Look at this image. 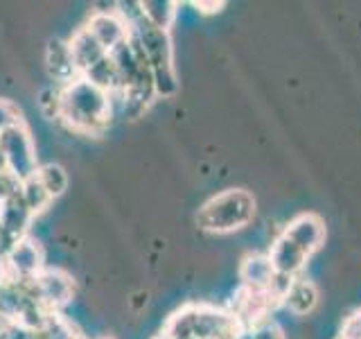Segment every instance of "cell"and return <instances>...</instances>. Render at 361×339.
<instances>
[{"mask_svg":"<svg viewBox=\"0 0 361 339\" xmlns=\"http://www.w3.org/2000/svg\"><path fill=\"white\" fill-rule=\"evenodd\" d=\"M111 93L90 84L88 79L77 77L75 82L59 88V118L68 129L82 136H102L113 118Z\"/></svg>","mask_w":361,"mask_h":339,"instance_id":"6da1fadb","label":"cell"},{"mask_svg":"<svg viewBox=\"0 0 361 339\" xmlns=\"http://www.w3.org/2000/svg\"><path fill=\"white\" fill-rule=\"evenodd\" d=\"M325 244V222L316 213H300L278 233L267 251L271 265L282 276L296 278L307 260Z\"/></svg>","mask_w":361,"mask_h":339,"instance_id":"7a4b0ae2","label":"cell"},{"mask_svg":"<svg viewBox=\"0 0 361 339\" xmlns=\"http://www.w3.org/2000/svg\"><path fill=\"white\" fill-rule=\"evenodd\" d=\"M161 333L169 339H237L246 331L228 308L185 303L169 314Z\"/></svg>","mask_w":361,"mask_h":339,"instance_id":"3957f363","label":"cell"},{"mask_svg":"<svg viewBox=\"0 0 361 339\" xmlns=\"http://www.w3.org/2000/svg\"><path fill=\"white\" fill-rule=\"evenodd\" d=\"M257 201L244 188H228L210 197L197 213L201 231L214 235H228L246 229L255 220Z\"/></svg>","mask_w":361,"mask_h":339,"instance_id":"277c9868","label":"cell"},{"mask_svg":"<svg viewBox=\"0 0 361 339\" xmlns=\"http://www.w3.org/2000/svg\"><path fill=\"white\" fill-rule=\"evenodd\" d=\"M133 37L138 39L140 48L147 56V64L154 75V88L156 97H172L178 90V75L174 66V48L169 32L154 28L142 16L133 23Z\"/></svg>","mask_w":361,"mask_h":339,"instance_id":"5b68a950","label":"cell"},{"mask_svg":"<svg viewBox=\"0 0 361 339\" xmlns=\"http://www.w3.org/2000/svg\"><path fill=\"white\" fill-rule=\"evenodd\" d=\"M0 150L5 154L7 170L18 181L37 174L39 170L37 145H34L32 131L25 127V122L14 124V127L0 133Z\"/></svg>","mask_w":361,"mask_h":339,"instance_id":"8992f818","label":"cell"},{"mask_svg":"<svg viewBox=\"0 0 361 339\" xmlns=\"http://www.w3.org/2000/svg\"><path fill=\"white\" fill-rule=\"evenodd\" d=\"M278 308H282L280 294L271 290H248L240 285L228 310L240 319L244 331H251L253 326L262 323L267 319H274V312Z\"/></svg>","mask_w":361,"mask_h":339,"instance_id":"52a82bcc","label":"cell"},{"mask_svg":"<svg viewBox=\"0 0 361 339\" xmlns=\"http://www.w3.org/2000/svg\"><path fill=\"white\" fill-rule=\"evenodd\" d=\"M37 301L48 312H61L75 297V280L63 269L45 267L30 280Z\"/></svg>","mask_w":361,"mask_h":339,"instance_id":"ba28073f","label":"cell"},{"mask_svg":"<svg viewBox=\"0 0 361 339\" xmlns=\"http://www.w3.org/2000/svg\"><path fill=\"white\" fill-rule=\"evenodd\" d=\"M291 280L293 278L278 274L267 254H248L240 265V285L248 290H271L285 299Z\"/></svg>","mask_w":361,"mask_h":339,"instance_id":"9c48e42d","label":"cell"},{"mask_svg":"<svg viewBox=\"0 0 361 339\" xmlns=\"http://www.w3.org/2000/svg\"><path fill=\"white\" fill-rule=\"evenodd\" d=\"M43 260L45 256L41 244L25 235L11 244L7 256L3 258V271L11 280H32L41 269H45Z\"/></svg>","mask_w":361,"mask_h":339,"instance_id":"30bf717a","label":"cell"},{"mask_svg":"<svg viewBox=\"0 0 361 339\" xmlns=\"http://www.w3.org/2000/svg\"><path fill=\"white\" fill-rule=\"evenodd\" d=\"M84 28L93 34L97 43L109 54L116 50L120 43H124L131 37V25L118 14V9H95L93 14L88 16Z\"/></svg>","mask_w":361,"mask_h":339,"instance_id":"8fae6325","label":"cell"},{"mask_svg":"<svg viewBox=\"0 0 361 339\" xmlns=\"http://www.w3.org/2000/svg\"><path fill=\"white\" fill-rule=\"evenodd\" d=\"M45 68H48V75L54 79V84L59 88L75 82L79 77L73 52L68 48V41H61V39H52L48 43V50H45Z\"/></svg>","mask_w":361,"mask_h":339,"instance_id":"7c38bea8","label":"cell"},{"mask_svg":"<svg viewBox=\"0 0 361 339\" xmlns=\"http://www.w3.org/2000/svg\"><path fill=\"white\" fill-rule=\"evenodd\" d=\"M319 301H321V292L316 287V282L300 274L291 280L285 299H282V308L296 316H307L319 308Z\"/></svg>","mask_w":361,"mask_h":339,"instance_id":"4fadbf2b","label":"cell"},{"mask_svg":"<svg viewBox=\"0 0 361 339\" xmlns=\"http://www.w3.org/2000/svg\"><path fill=\"white\" fill-rule=\"evenodd\" d=\"M68 48H71V52H73L79 77H82L84 73H88L97 61H102L109 54L86 28H79L73 37L68 39Z\"/></svg>","mask_w":361,"mask_h":339,"instance_id":"5bb4252c","label":"cell"},{"mask_svg":"<svg viewBox=\"0 0 361 339\" xmlns=\"http://www.w3.org/2000/svg\"><path fill=\"white\" fill-rule=\"evenodd\" d=\"M32 220H34V215L25 206V201L20 199V192L0 206V226H3V231L11 237V240L25 237Z\"/></svg>","mask_w":361,"mask_h":339,"instance_id":"9a60e30c","label":"cell"},{"mask_svg":"<svg viewBox=\"0 0 361 339\" xmlns=\"http://www.w3.org/2000/svg\"><path fill=\"white\" fill-rule=\"evenodd\" d=\"M178 7L180 5L172 3V0H145V3H140V14L154 28L169 32L178 16Z\"/></svg>","mask_w":361,"mask_h":339,"instance_id":"2e32d148","label":"cell"},{"mask_svg":"<svg viewBox=\"0 0 361 339\" xmlns=\"http://www.w3.org/2000/svg\"><path fill=\"white\" fill-rule=\"evenodd\" d=\"M84 79H88L90 84H95L97 88L106 90V93L116 95L120 90V75H118V68H116V61H113V56L106 54L104 59L97 61L93 68H90L88 73L82 75Z\"/></svg>","mask_w":361,"mask_h":339,"instance_id":"e0dca14e","label":"cell"},{"mask_svg":"<svg viewBox=\"0 0 361 339\" xmlns=\"http://www.w3.org/2000/svg\"><path fill=\"white\" fill-rule=\"evenodd\" d=\"M20 199L25 201V206L30 208V213L34 215V218H37L39 213H43L54 201L48 195V190L43 188L41 181L37 179V174H32V177L20 181Z\"/></svg>","mask_w":361,"mask_h":339,"instance_id":"ac0fdd59","label":"cell"},{"mask_svg":"<svg viewBox=\"0 0 361 339\" xmlns=\"http://www.w3.org/2000/svg\"><path fill=\"white\" fill-rule=\"evenodd\" d=\"M41 339H84L71 319H66L61 312H48L39 331Z\"/></svg>","mask_w":361,"mask_h":339,"instance_id":"d6986e66","label":"cell"},{"mask_svg":"<svg viewBox=\"0 0 361 339\" xmlns=\"http://www.w3.org/2000/svg\"><path fill=\"white\" fill-rule=\"evenodd\" d=\"M37 179L43 184V188L48 190V195L52 199L61 197L68 188V172L59 163H43L37 170Z\"/></svg>","mask_w":361,"mask_h":339,"instance_id":"ffe728a7","label":"cell"},{"mask_svg":"<svg viewBox=\"0 0 361 339\" xmlns=\"http://www.w3.org/2000/svg\"><path fill=\"white\" fill-rule=\"evenodd\" d=\"M23 122V113L11 100H0V133Z\"/></svg>","mask_w":361,"mask_h":339,"instance_id":"44dd1931","label":"cell"},{"mask_svg":"<svg viewBox=\"0 0 361 339\" xmlns=\"http://www.w3.org/2000/svg\"><path fill=\"white\" fill-rule=\"evenodd\" d=\"M246 333L251 335V339H287L285 331H282L276 319H267L262 323L253 326L251 331H246Z\"/></svg>","mask_w":361,"mask_h":339,"instance_id":"7402d4cb","label":"cell"},{"mask_svg":"<svg viewBox=\"0 0 361 339\" xmlns=\"http://www.w3.org/2000/svg\"><path fill=\"white\" fill-rule=\"evenodd\" d=\"M39 107L48 118H56L59 116V86L56 88H45L41 90V100Z\"/></svg>","mask_w":361,"mask_h":339,"instance_id":"603a6c76","label":"cell"},{"mask_svg":"<svg viewBox=\"0 0 361 339\" xmlns=\"http://www.w3.org/2000/svg\"><path fill=\"white\" fill-rule=\"evenodd\" d=\"M20 192V181L11 174V172H3L0 174V206L5 201H9L11 197H16Z\"/></svg>","mask_w":361,"mask_h":339,"instance_id":"cb8c5ba5","label":"cell"},{"mask_svg":"<svg viewBox=\"0 0 361 339\" xmlns=\"http://www.w3.org/2000/svg\"><path fill=\"white\" fill-rule=\"evenodd\" d=\"M336 339H361V310L345 316L341 333H338Z\"/></svg>","mask_w":361,"mask_h":339,"instance_id":"d4e9b609","label":"cell"},{"mask_svg":"<svg viewBox=\"0 0 361 339\" xmlns=\"http://www.w3.org/2000/svg\"><path fill=\"white\" fill-rule=\"evenodd\" d=\"M195 7L201 11V14H219V11L226 7V3H195Z\"/></svg>","mask_w":361,"mask_h":339,"instance_id":"484cf974","label":"cell"},{"mask_svg":"<svg viewBox=\"0 0 361 339\" xmlns=\"http://www.w3.org/2000/svg\"><path fill=\"white\" fill-rule=\"evenodd\" d=\"M11 328H14V323H11L9 319H5V316L0 314V339H9Z\"/></svg>","mask_w":361,"mask_h":339,"instance_id":"4316f807","label":"cell"},{"mask_svg":"<svg viewBox=\"0 0 361 339\" xmlns=\"http://www.w3.org/2000/svg\"><path fill=\"white\" fill-rule=\"evenodd\" d=\"M237 339H251V335H248V333H244L242 337H237Z\"/></svg>","mask_w":361,"mask_h":339,"instance_id":"83f0119b","label":"cell"},{"mask_svg":"<svg viewBox=\"0 0 361 339\" xmlns=\"http://www.w3.org/2000/svg\"><path fill=\"white\" fill-rule=\"evenodd\" d=\"M154 339H169V337H165V335H163V333H161V335H156V337H154Z\"/></svg>","mask_w":361,"mask_h":339,"instance_id":"f1b7e54d","label":"cell"},{"mask_svg":"<svg viewBox=\"0 0 361 339\" xmlns=\"http://www.w3.org/2000/svg\"><path fill=\"white\" fill-rule=\"evenodd\" d=\"M99 339H113V337H99Z\"/></svg>","mask_w":361,"mask_h":339,"instance_id":"f546056e","label":"cell"}]
</instances>
